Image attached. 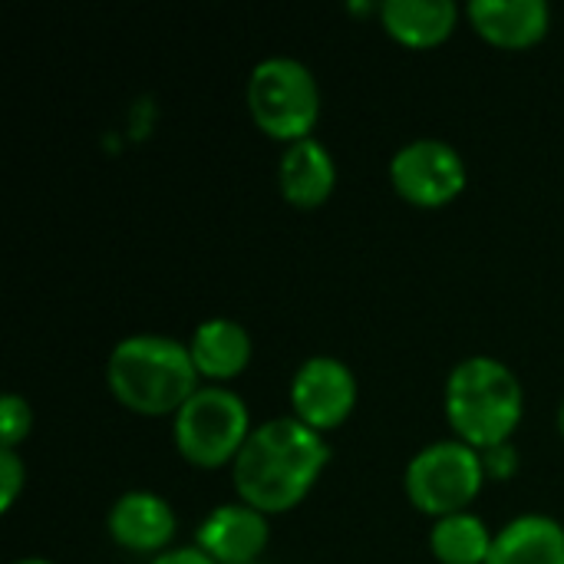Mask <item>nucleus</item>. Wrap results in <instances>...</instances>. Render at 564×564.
<instances>
[{
  "instance_id": "1",
  "label": "nucleus",
  "mask_w": 564,
  "mask_h": 564,
  "mask_svg": "<svg viewBox=\"0 0 564 564\" xmlns=\"http://www.w3.org/2000/svg\"><path fill=\"white\" fill-rule=\"evenodd\" d=\"M330 463V446L321 433L294 416H274L251 430L231 466L238 502L281 516L307 499Z\"/></svg>"
},
{
  "instance_id": "2",
  "label": "nucleus",
  "mask_w": 564,
  "mask_h": 564,
  "mask_svg": "<svg viewBox=\"0 0 564 564\" xmlns=\"http://www.w3.org/2000/svg\"><path fill=\"white\" fill-rule=\"evenodd\" d=\"M188 344L165 334H132L106 360L109 393L139 416H175L198 393Z\"/></svg>"
},
{
  "instance_id": "3",
  "label": "nucleus",
  "mask_w": 564,
  "mask_h": 564,
  "mask_svg": "<svg viewBox=\"0 0 564 564\" xmlns=\"http://www.w3.org/2000/svg\"><path fill=\"white\" fill-rule=\"evenodd\" d=\"M525 413L522 380L496 357H466L446 380V420L466 446L486 453L512 440Z\"/></svg>"
},
{
  "instance_id": "4",
  "label": "nucleus",
  "mask_w": 564,
  "mask_h": 564,
  "mask_svg": "<svg viewBox=\"0 0 564 564\" xmlns=\"http://www.w3.org/2000/svg\"><path fill=\"white\" fill-rule=\"evenodd\" d=\"M248 403L228 387H198V393L172 416V440L185 463L195 469L235 466L251 436Z\"/></svg>"
},
{
  "instance_id": "5",
  "label": "nucleus",
  "mask_w": 564,
  "mask_h": 564,
  "mask_svg": "<svg viewBox=\"0 0 564 564\" xmlns=\"http://www.w3.org/2000/svg\"><path fill=\"white\" fill-rule=\"evenodd\" d=\"M248 112L254 126L278 142L311 139L321 116L314 73L294 56H268L248 76Z\"/></svg>"
},
{
  "instance_id": "6",
  "label": "nucleus",
  "mask_w": 564,
  "mask_h": 564,
  "mask_svg": "<svg viewBox=\"0 0 564 564\" xmlns=\"http://www.w3.org/2000/svg\"><path fill=\"white\" fill-rule=\"evenodd\" d=\"M486 479L489 476L479 449L466 446L463 440H440L423 446L410 459L403 489L416 512L446 519L456 512H469Z\"/></svg>"
},
{
  "instance_id": "7",
  "label": "nucleus",
  "mask_w": 564,
  "mask_h": 564,
  "mask_svg": "<svg viewBox=\"0 0 564 564\" xmlns=\"http://www.w3.org/2000/svg\"><path fill=\"white\" fill-rule=\"evenodd\" d=\"M469 182L456 145L443 139H413L390 159L393 192L416 208H443L463 195Z\"/></svg>"
},
{
  "instance_id": "8",
  "label": "nucleus",
  "mask_w": 564,
  "mask_h": 564,
  "mask_svg": "<svg viewBox=\"0 0 564 564\" xmlns=\"http://www.w3.org/2000/svg\"><path fill=\"white\" fill-rule=\"evenodd\" d=\"M357 406V377L337 357H307L291 377V416L314 433H330L350 420Z\"/></svg>"
},
{
  "instance_id": "9",
  "label": "nucleus",
  "mask_w": 564,
  "mask_h": 564,
  "mask_svg": "<svg viewBox=\"0 0 564 564\" xmlns=\"http://www.w3.org/2000/svg\"><path fill=\"white\" fill-rule=\"evenodd\" d=\"M175 529H178V522H175L172 506L149 489L122 492L106 516L109 539L132 555L159 558L162 552H169Z\"/></svg>"
},
{
  "instance_id": "10",
  "label": "nucleus",
  "mask_w": 564,
  "mask_h": 564,
  "mask_svg": "<svg viewBox=\"0 0 564 564\" xmlns=\"http://www.w3.org/2000/svg\"><path fill=\"white\" fill-rule=\"evenodd\" d=\"M268 542V516L245 502L212 509L195 532V549H202L215 564H254L264 555Z\"/></svg>"
},
{
  "instance_id": "11",
  "label": "nucleus",
  "mask_w": 564,
  "mask_h": 564,
  "mask_svg": "<svg viewBox=\"0 0 564 564\" xmlns=\"http://www.w3.org/2000/svg\"><path fill=\"white\" fill-rule=\"evenodd\" d=\"M476 33L499 50H529L545 40L552 7L545 0H473L466 7Z\"/></svg>"
},
{
  "instance_id": "12",
  "label": "nucleus",
  "mask_w": 564,
  "mask_h": 564,
  "mask_svg": "<svg viewBox=\"0 0 564 564\" xmlns=\"http://www.w3.org/2000/svg\"><path fill=\"white\" fill-rule=\"evenodd\" d=\"M334 185H337V165L324 142L311 135L284 149L278 162V188L288 205L304 212L317 208L334 195Z\"/></svg>"
},
{
  "instance_id": "13",
  "label": "nucleus",
  "mask_w": 564,
  "mask_h": 564,
  "mask_svg": "<svg viewBox=\"0 0 564 564\" xmlns=\"http://www.w3.org/2000/svg\"><path fill=\"white\" fill-rule=\"evenodd\" d=\"M192 364L202 380H212L215 387L225 380H235L251 364V337L248 330L231 317H208L195 327L188 340Z\"/></svg>"
},
{
  "instance_id": "14",
  "label": "nucleus",
  "mask_w": 564,
  "mask_h": 564,
  "mask_svg": "<svg viewBox=\"0 0 564 564\" xmlns=\"http://www.w3.org/2000/svg\"><path fill=\"white\" fill-rule=\"evenodd\" d=\"M459 7L453 0H387L380 3L383 30L413 50L440 46L453 36Z\"/></svg>"
},
{
  "instance_id": "15",
  "label": "nucleus",
  "mask_w": 564,
  "mask_h": 564,
  "mask_svg": "<svg viewBox=\"0 0 564 564\" xmlns=\"http://www.w3.org/2000/svg\"><path fill=\"white\" fill-rule=\"evenodd\" d=\"M486 564H564V525L542 512L519 516L492 539Z\"/></svg>"
},
{
  "instance_id": "16",
  "label": "nucleus",
  "mask_w": 564,
  "mask_h": 564,
  "mask_svg": "<svg viewBox=\"0 0 564 564\" xmlns=\"http://www.w3.org/2000/svg\"><path fill=\"white\" fill-rule=\"evenodd\" d=\"M492 532L473 512L436 519L430 529V552L440 564H486L492 552Z\"/></svg>"
},
{
  "instance_id": "17",
  "label": "nucleus",
  "mask_w": 564,
  "mask_h": 564,
  "mask_svg": "<svg viewBox=\"0 0 564 564\" xmlns=\"http://www.w3.org/2000/svg\"><path fill=\"white\" fill-rule=\"evenodd\" d=\"M33 430V410L20 393H7L0 403V446L17 449Z\"/></svg>"
},
{
  "instance_id": "18",
  "label": "nucleus",
  "mask_w": 564,
  "mask_h": 564,
  "mask_svg": "<svg viewBox=\"0 0 564 564\" xmlns=\"http://www.w3.org/2000/svg\"><path fill=\"white\" fill-rule=\"evenodd\" d=\"M26 486V466L17 449H0V509L10 512Z\"/></svg>"
},
{
  "instance_id": "19",
  "label": "nucleus",
  "mask_w": 564,
  "mask_h": 564,
  "mask_svg": "<svg viewBox=\"0 0 564 564\" xmlns=\"http://www.w3.org/2000/svg\"><path fill=\"white\" fill-rule=\"evenodd\" d=\"M482 466H486L489 479H512L516 469H519V453H516L512 443H502V446L482 453Z\"/></svg>"
},
{
  "instance_id": "20",
  "label": "nucleus",
  "mask_w": 564,
  "mask_h": 564,
  "mask_svg": "<svg viewBox=\"0 0 564 564\" xmlns=\"http://www.w3.org/2000/svg\"><path fill=\"white\" fill-rule=\"evenodd\" d=\"M149 564H215L202 549H195V545H188V549H169V552H162L159 558H152Z\"/></svg>"
},
{
  "instance_id": "21",
  "label": "nucleus",
  "mask_w": 564,
  "mask_h": 564,
  "mask_svg": "<svg viewBox=\"0 0 564 564\" xmlns=\"http://www.w3.org/2000/svg\"><path fill=\"white\" fill-rule=\"evenodd\" d=\"M13 564H53V562H46V558H17Z\"/></svg>"
},
{
  "instance_id": "22",
  "label": "nucleus",
  "mask_w": 564,
  "mask_h": 564,
  "mask_svg": "<svg viewBox=\"0 0 564 564\" xmlns=\"http://www.w3.org/2000/svg\"><path fill=\"white\" fill-rule=\"evenodd\" d=\"M558 430H562V436H564V400H562V406H558Z\"/></svg>"
}]
</instances>
